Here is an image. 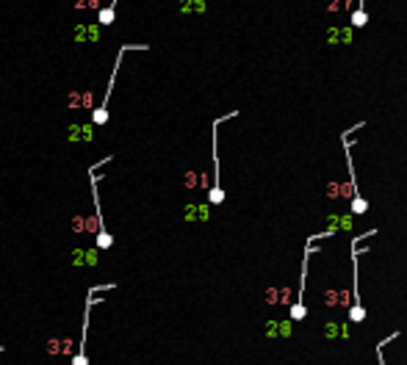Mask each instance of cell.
Segmentation results:
<instances>
[{"instance_id":"1","label":"cell","mask_w":407,"mask_h":365,"mask_svg":"<svg viewBox=\"0 0 407 365\" xmlns=\"http://www.w3.org/2000/svg\"><path fill=\"white\" fill-rule=\"evenodd\" d=\"M130 50H147V44H122L120 53H116L114 58V69H111V80H108L106 86V97L100 100V105L94 108V114H92V125H106L108 122V100H111V91H114V80H116V72H120V61L125 58V53H130Z\"/></svg>"},{"instance_id":"2","label":"cell","mask_w":407,"mask_h":365,"mask_svg":"<svg viewBox=\"0 0 407 365\" xmlns=\"http://www.w3.org/2000/svg\"><path fill=\"white\" fill-rule=\"evenodd\" d=\"M114 288V282L106 288H92L89 296H86L84 302V332H80V346H78V354L72 357V365H89V360H86V335H89V313H92V305H94V296L102 294V291H111Z\"/></svg>"},{"instance_id":"3","label":"cell","mask_w":407,"mask_h":365,"mask_svg":"<svg viewBox=\"0 0 407 365\" xmlns=\"http://www.w3.org/2000/svg\"><path fill=\"white\" fill-rule=\"evenodd\" d=\"M89 183H92V199H94V210H97V224H100V233H97V246L100 249H108L114 244L111 233L106 230V222H102V205H100V194H97V183H100V174L94 172V166L89 169Z\"/></svg>"},{"instance_id":"4","label":"cell","mask_w":407,"mask_h":365,"mask_svg":"<svg viewBox=\"0 0 407 365\" xmlns=\"http://www.w3.org/2000/svg\"><path fill=\"white\" fill-rule=\"evenodd\" d=\"M310 249H313V241H310V244H308L305 260H302V277H300V296H296V305L291 307V321H302V318H305V305H302V294H305V280H308V258H310Z\"/></svg>"},{"instance_id":"5","label":"cell","mask_w":407,"mask_h":365,"mask_svg":"<svg viewBox=\"0 0 407 365\" xmlns=\"http://www.w3.org/2000/svg\"><path fill=\"white\" fill-rule=\"evenodd\" d=\"M210 205H222L224 202V191H222V183H219V152H216V125H214V188L208 194Z\"/></svg>"},{"instance_id":"6","label":"cell","mask_w":407,"mask_h":365,"mask_svg":"<svg viewBox=\"0 0 407 365\" xmlns=\"http://www.w3.org/2000/svg\"><path fill=\"white\" fill-rule=\"evenodd\" d=\"M116 3H120V0H111V3H108V6L102 8L100 14H97V19H100L102 25H111V22H114V11H116Z\"/></svg>"},{"instance_id":"7","label":"cell","mask_w":407,"mask_h":365,"mask_svg":"<svg viewBox=\"0 0 407 365\" xmlns=\"http://www.w3.org/2000/svg\"><path fill=\"white\" fill-rule=\"evenodd\" d=\"M377 349H380V352H377V354H380V365H385V363H382V346H377Z\"/></svg>"},{"instance_id":"8","label":"cell","mask_w":407,"mask_h":365,"mask_svg":"<svg viewBox=\"0 0 407 365\" xmlns=\"http://www.w3.org/2000/svg\"><path fill=\"white\" fill-rule=\"evenodd\" d=\"M0 352H3V349H0Z\"/></svg>"}]
</instances>
